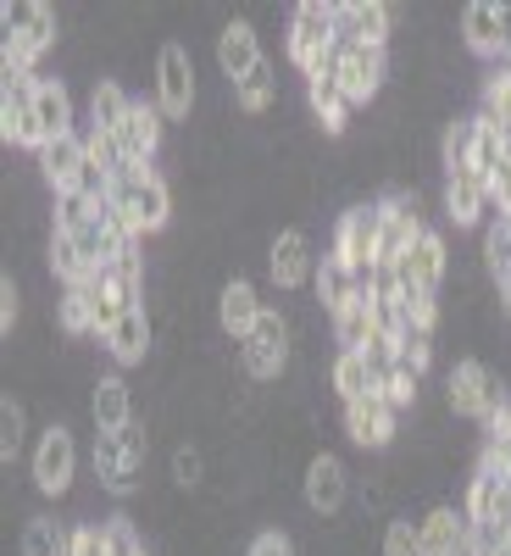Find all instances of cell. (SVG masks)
I'll list each match as a JSON object with an SVG mask.
<instances>
[{"label": "cell", "instance_id": "484cf974", "mask_svg": "<svg viewBox=\"0 0 511 556\" xmlns=\"http://www.w3.org/2000/svg\"><path fill=\"white\" fill-rule=\"evenodd\" d=\"M278 101H284V89H278V67H272V62H256V67L234 84V112L251 117V123L267 117Z\"/></svg>", "mask_w": 511, "mask_h": 556}, {"label": "cell", "instance_id": "9a60e30c", "mask_svg": "<svg viewBox=\"0 0 511 556\" xmlns=\"http://www.w3.org/2000/svg\"><path fill=\"white\" fill-rule=\"evenodd\" d=\"M301 495L317 518H334L340 506L350 501V468L334 456V451H311L306 456V479H301Z\"/></svg>", "mask_w": 511, "mask_h": 556}, {"label": "cell", "instance_id": "7402d4cb", "mask_svg": "<svg viewBox=\"0 0 511 556\" xmlns=\"http://www.w3.org/2000/svg\"><path fill=\"white\" fill-rule=\"evenodd\" d=\"M133 390L123 374H101L95 384H89V424H95V434H123L133 424Z\"/></svg>", "mask_w": 511, "mask_h": 556}, {"label": "cell", "instance_id": "e575fe53", "mask_svg": "<svg viewBox=\"0 0 511 556\" xmlns=\"http://www.w3.org/2000/svg\"><path fill=\"white\" fill-rule=\"evenodd\" d=\"M384 556H423V534H417V523L406 513H395L384 523Z\"/></svg>", "mask_w": 511, "mask_h": 556}, {"label": "cell", "instance_id": "9c48e42d", "mask_svg": "<svg viewBox=\"0 0 511 556\" xmlns=\"http://www.w3.org/2000/svg\"><path fill=\"white\" fill-rule=\"evenodd\" d=\"M395 17H406V7H384V0H334V39L340 45H373V51H389Z\"/></svg>", "mask_w": 511, "mask_h": 556}, {"label": "cell", "instance_id": "52a82bcc", "mask_svg": "<svg viewBox=\"0 0 511 556\" xmlns=\"http://www.w3.org/2000/svg\"><path fill=\"white\" fill-rule=\"evenodd\" d=\"M156 106L167 123H183L201 106V84H195V51L190 45L167 39L162 56H156Z\"/></svg>", "mask_w": 511, "mask_h": 556}, {"label": "cell", "instance_id": "cb8c5ba5", "mask_svg": "<svg viewBox=\"0 0 511 556\" xmlns=\"http://www.w3.org/2000/svg\"><path fill=\"white\" fill-rule=\"evenodd\" d=\"M101 351H106L117 367H139V362L156 351V323H151V312H145V306H133V312L117 323V329L101 340Z\"/></svg>", "mask_w": 511, "mask_h": 556}, {"label": "cell", "instance_id": "ac0fdd59", "mask_svg": "<svg viewBox=\"0 0 511 556\" xmlns=\"http://www.w3.org/2000/svg\"><path fill=\"white\" fill-rule=\"evenodd\" d=\"M461 45H468V56L478 62H500L511 51V34H506V12L489 7V0H473V7H461Z\"/></svg>", "mask_w": 511, "mask_h": 556}, {"label": "cell", "instance_id": "d4e9b609", "mask_svg": "<svg viewBox=\"0 0 511 556\" xmlns=\"http://www.w3.org/2000/svg\"><path fill=\"white\" fill-rule=\"evenodd\" d=\"M73 123H78V117H73V89H67L62 78H39V101H34V139H39V146H51V139H62V134H78Z\"/></svg>", "mask_w": 511, "mask_h": 556}, {"label": "cell", "instance_id": "7c38bea8", "mask_svg": "<svg viewBox=\"0 0 511 556\" xmlns=\"http://www.w3.org/2000/svg\"><path fill=\"white\" fill-rule=\"evenodd\" d=\"M267 317V301H261V290L251 285L245 273H228L222 285H217V334L222 340H234V345H245L251 334H256V323Z\"/></svg>", "mask_w": 511, "mask_h": 556}, {"label": "cell", "instance_id": "f1b7e54d", "mask_svg": "<svg viewBox=\"0 0 511 556\" xmlns=\"http://www.w3.org/2000/svg\"><path fill=\"white\" fill-rule=\"evenodd\" d=\"M473 151H478V112H456L439 134V162L445 173H461V167H473Z\"/></svg>", "mask_w": 511, "mask_h": 556}, {"label": "cell", "instance_id": "d6a6232c", "mask_svg": "<svg viewBox=\"0 0 511 556\" xmlns=\"http://www.w3.org/2000/svg\"><path fill=\"white\" fill-rule=\"evenodd\" d=\"M28 445V406L17 395H0V468H12Z\"/></svg>", "mask_w": 511, "mask_h": 556}, {"label": "cell", "instance_id": "836d02e7", "mask_svg": "<svg viewBox=\"0 0 511 556\" xmlns=\"http://www.w3.org/2000/svg\"><path fill=\"white\" fill-rule=\"evenodd\" d=\"M167 468H173V490H178V495H201V490H206V451H201V445L178 440Z\"/></svg>", "mask_w": 511, "mask_h": 556}, {"label": "cell", "instance_id": "30bf717a", "mask_svg": "<svg viewBox=\"0 0 511 556\" xmlns=\"http://www.w3.org/2000/svg\"><path fill=\"white\" fill-rule=\"evenodd\" d=\"M44 73H0V139L12 151H39L34 139V101Z\"/></svg>", "mask_w": 511, "mask_h": 556}, {"label": "cell", "instance_id": "277c9868", "mask_svg": "<svg viewBox=\"0 0 511 556\" xmlns=\"http://www.w3.org/2000/svg\"><path fill=\"white\" fill-rule=\"evenodd\" d=\"M445 406H450V417L489 424V417L506 406V379L495 374L489 362L461 356V362H450V374H445Z\"/></svg>", "mask_w": 511, "mask_h": 556}, {"label": "cell", "instance_id": "e0dca14e", "mask_svg": "<svg viewBox=\"0 0 511 556\" xmlns=\"http://www.w3.org/2000/svg\"><path fill=\"white\" fill-rule=\"evenodd\" d=\"M489 178L478 167H461V173H445V223L456 228H478L489 217Z\"/></svg>", "mask_w": 511, "mask_h": 556}, {"label": "cell", "instance_id": "ba28073f", "mask_svg": "<svg viewBox=\"0 0 511 556\" xmlns=\"http://www.w3.org/2000/svg\"><path fill=\"white\" fill-rule=\"evenodd\" d=\"M34 490L51 501H67L78 490V445H73L67 424H44V434L34 445Z\"/></svg>", "mask_w": 511, "mask_h": 556}, {"label": "cell", "instance_id": "74e56055", "mask_svg": "<svg viewBox=\"0 0 511 556\" xmlns=\"http://www.w3.org/2000/svg\"><path fill=\"white\" fill-rule=\"evenodd\" d=\"M73 556H112V545H106V523H78V534H73Z\"/></svg>", "mask_w": 511, "mask_h": 556}, {"label": "cell", "instance_id": "4dcf8cb0", "mask_svg": "<svg viewBox=\"0 0 511 556\" xmlns=\"http://www.w3.org/2000/svg\"><path fill=\"white\" fill-rule=\"evenodd\" d=\"M478 267L489 273V285H500V278L511 273V217H489L484 223V245H478Z\"/></svg>", "mask_w": 511, "mask_h": 556}, {"label": "cell", "instance_id": "d6986e66", "mask_svg": "<svg viewBox=\"0 0 511 556\" xmlns=\"http://www.w3.org/2000/svg\"><path fill=\"white\" fill-rule=\"evenodd\" d=\"M256 62H267L256 23H251V17H222V28H217V73H222L228 84H240Z\"/></svg>", "mask_w": 511, "mask_h": 556}, {"label": "cell", "instance_id": "8d00e7d4", "mask_svg": "<svg viewBox=\"0 0 511 556\" xmlns=\"http://www.w3.org/2000/svg\"><path fill=\"white\" fill-rule=\"evenodd\" d=\"M151 434H156V424H151L145 412H139L133 424H128V429L117 434V445H123V456L133 462V468H145V456H151Z\"/></svg>", "mask_w": 511, "mask_h": 556}, {"label": "cell", "instance_id": "83f0119b", "mask_svg": "<svg viewBox=\"0 0 511 556\" xmlns=\"http://www.w3.org/2000/svg\"><path fill=\"white\" fill-rule=\"evenodd\" d=\"M73 534H78V523H67L56 513H34L23 523V556H73Z\"/></svg>", "mask_w": 511, "mask_h": 556}, {"label": "cell", "instance_id": "f546056e", "mask_svg": "<svg viewBox=\"0 0 511 556\" xmlns=\"http://www.w3.org/2000/svg\"><path fill=\"white\" fill-rule=\"evenodd\" d=\"M329 390H334V395H340V406H345V401L373 395V390H379V379H373V367H367V356H361V351H340V356H334V367H329Z\"/></svg>", "mask_w": 511, "mask_h": 556}, {"label": "cell", "instance_id": "6da1fadb", "mask_svg": "<svg viewBox=\"0 0 511 556\" xmlns=\"http://www.w3.org/2000/svg\"><path fill=\"white\" fill-rule=\"evenodd\" d=\"M123 223H128V235L133 240H156L167 235V223H173V184L156 162H128L112 184V201H106Z\"/></svg>", "mask_w": 511, "mask_h": 556}, {"label": "cell", "instance_id": "5b68a950", "mask_svg": "<svg viewBox=\"0 0 511 556\" xmlns=\"http://www.w3.org/2000/svg\"><path fill=\"white\" fill-rule=\"evenodd\" d=\"M295 323L284 317V312H272L267 306V317L256 323V334L240 345V367L256 379V384H284L290 374H295Z\"/></svg>", "mask_w": 511, "mask_h": 556}, {"label": "cell", "instance_id": "4fadbf2b", "mask_svg": "<svg viewBox=\"0 0 511 556\" xmlns=\"http://www.w3.org/2000/svg\"><path fill=\"white\" fill-rule=\"evenodd\" d=\"M267 278L272 290H306L317 278V245L306 228H284V235L267 240Z\"/></svg>", "mask_w": 511, "mask_h": 556}, {"label": "cell", "instance_id": "f35d334b", "mask_svg": "<svg viewBox=\"0 0 511 556\" xmlns=\"http://www.w3.org/2000/svg\"><path fill=\"white\" fill-rule=\"evenodd\" d=\"M245 556H295V540H290L284 529H261V534L251 540Z\"/></svg>", "mask_w": 511, "mask_h": 556}, {"label": "cell", "instance_id": "3957f363", "mask_svg": "<svg viewBox=\"0 0 511 556\" xmlns=\"http://www.w3.org/2000/svg\"><path fill=\"white\" fill-rule=\"evenodd\" d=\"M334 0H301V7H290V67L301 78H317L334 67Z\"/></svg>", "mask_w": 511, "mask_h": 556}, {"label": "cell", "instance_id": "7a4b0ae2", "mask_svg": "<svg viewBox=\"0 0 511 556\" xmlns=\"http://www.w3.org/2000/svg\"><path fill=\"white\" fill-rule=\"evenodd\" d=\"M0 28H7L0 73H39V56L56 51V45L67 39L62 12L44 7V0H7V7H0Z\"/></svg>", "mask_w": 511, "mask_h": 556}, {"label": "cell", "instance_id": "60d3db41", "mask_svg": "<svg viewBox=\"0 0 511 556\" xmlns=\"http://www.w3.org/2000/svg\"><path fill=\"white\" fill-rule=\"evenodd\" d=\"M500 556H506V551H500Z\"/></svg>", "mask_w": 511, "mask_h": 556}, {"label": "cell", "instance_id": "2e32d148", "mask_svg": "<svg viewBox=\"0 0 511 556\" xmlns=\"http://www.w3.org/2000/svg\"><path fill=\"white\" fill-rule=\"evenodd\" d=\"M417 534H423V556H468L473 551V518L450 501H434L417 518Z\"/></svg>", "mask_w": 511, "mask_h": 556}, {"label": "cell", "instance_id": "d590c367", "mask_svg": "<svg viewBox=\"0 0 511 556\" xmlns=\"http://www.w3.org/2000/svg\"><path fill=\"white\" fill-rule=\"evenodd\" d=\"M17 323H23V285L12 273H0V340H7V345L17 334Z\"/></svg>", "mask_w": 511, "mask_h": 556}, {"label": "cell", "instance_id": "8fae6325", "mask_svg": "<svg viewBox=\"0 0 511 556\" xmlns=\"http://www.w3.org/2000/svg\"><path fill=\"white\" fill-rule=\"evenodd\" d=\"M311 290H317V306H322V317L334 323L345 306H356L367 290H373V267H367V273H356V267H350V262H345V256L329 245V251L317 256V278H311Z\"/></svg>", "mask_w": 511, "mask_h": 556}, {"label": "cell", "instance_id": "44dd1931", "mask_svg": "<svg viewBox=\"0 0 511 556\" xmlns=\"http://www.w3.org/2000/svg\"><path fill=\"white\" fill-rule=\"evenodd\" d=\"M117 146L128 162H162V146H167V117L156 101H133L128 123L117 128Z\"/></svg>", "mask_w": 511, "mask_h": 556}, {"label": "cell", "instance_id": "8992f818", "mask_svg": "<svg viewBox=\"0 0 511 556\" xmlns=\"http://www.w3.org/2000/svg\"><path fill=\"white\" fill-rule=\"evenodd\" d=\"M379 245H384V195H356L334 223V251L356 273H367L379 267Z\"/></svg>", "mask_w": 511, "mask_h": 556}, {"label": "cell", "instance_id": "603a6c76", "mask_svg": "<svg viewBox=\"0 0 511 556\" xmlns=\"http://www.w3.org/2000/svg\"><path fill=\"white\" fill-rule=\"evenodd\" d=\"M306 112H311V123L322 128V139H340L345 128H350V101H345V89H340V78L334 73H317V78H306Z\"/></svg>", "mask_w": 511, "mask_h": 556}, {"label": "cell", "instance_id": "ab89813d", "mask_svg": "<svg viewBox=\"0 0 511 556\" xmlns=\"http://www.w3.org/2000/svg\"><path fill=\"white\" fill-rule=\"evenodd\" d=\"M495 295H500V306H506V312H511V273H506V278H500V285H495Z\"/></svg>", "mask_w": 511, "mask_h": 556}, {"label": "cell", "instance_id": "ffe728a7", "mask_svg": "<svg viewBox=\"0 0 511 556\" xmlns=\"http://www.w3.org/2000/svg\"><path fill=\"white\" fill-rule=\"evenodd\" d=\"M84 162H89V151H84V134H62V139H51V146H39V151H34V173L44 178V190H51V195L78 190V173H84Z\"/></svg>", "mask_w": 511, "mask_h": 556}, {"label": "cell", "instance_id": "1f68e13d", "mask_svg": "<svg viewBox=\"0 0 511 556\" xmlns=\"http://www.w3.org/2000/svg\"><path fill=\"white\" fill-rule=\"evenodd\" d=\"M329 329H334V340H340V351H367V340H373L379 334V323H373V301H356V306H345L334 323H329Z\"/></svg>", "mask_w": 511, "mask_h": 556}, {"label": "cell", "instance_id": "5bb4252c", "mask_svg": "<svg viewBox=\"0 0 511 556\" xmlns=\"http://www.w3.org/2000/svg\"><path fill=\"white\" fill-rule=\"evenodd\" d=\"M340 412H345V434H350L356 451H389L395 434H400V412L379 390L361 395V401H345Z\"/></svg>", "mask_w": 511, "mask_h": 556}, {"label": "cell", "instance_id": "4316f807", "mask_svg": "<svg viewBox=\"0 0 511 556\" xmlns=\"http://www.w3.org/2000/svg\"><path fill=\"white\" fill-rule=\"evenodd\" d=\"M128 112H133V96L123 89V78H95L89 84V128H101V134H117L123 123H128Z\"/></svg>", "mask_w": 511, "mask_h": 556}]
</instances>
